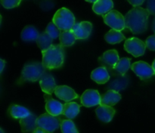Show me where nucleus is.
Returning <instances> with one entry per match:
<instances>
[{
	"mask_svg": "<svg viewBox=\"0 0 155 133\" xmlns=\"http://www.w3.org/2000/svg\"><path fill=\"white\" fill-rule=\"evenodd\" d=\"M33 133H51V132H49V131L43 129V128H40V127H37V128H36V129L33 131Z\"/></svg>",
	"mask_w": 155,
	"mask_h": 133,
	"instance_id": "33",
	"label": "nucleus"
},
{
	"mask_svg": "<svg viewBox=\"0 0 155 133\" xmlns=\"http://www.w3.org/2000/svg\"><path fill=\"white\" fill-rule=\"evenodd\" d=\"M152 67H153V69H154V73H155V60H154V62H153V63H152Z\"/></svg>",
	"mask_w": 155,
	"mask_h": 133,
	"instance_id": "37",
	"label": "nucleus"
},
{
	"mask_svg": "<svg viewBox=\"0 0 155 133\" xmlns=\"http://www.w3.org/2000/svg\"><path fill=\"white\" fill-rule=\"evenodd\" d=\"M116 110L110 106L100 105L95 110V113L99 120L103 122H109L112 120Z\"/></svg>",
	"mask_w": 155,
	"mask_h": 133,
	"instance_id": "13",
	"label": "nucleus"
},
{
	"mask_svg": "<svg viewBox=\"0 0 155 133\" xmlns=\"http://www.w3.org/2000/svg\"><path fill=\"white\" fill-rule=\"evenodd\" d=\"M36 117L34 114L31 113L29 116L20 119V125L21 127V131L24 133L33 132L35 129L37 128L36 124Z\"/></svg>",
	"mask_w": 155,
	"mask_h": 133,
	"instance_id": "19",
	"label": "nucleus"
},
{
	"mask_svg": "<svg viewBox=\"0 0 155 133\" xmlns=\"http://www.w3.org/2000/svg\"><path fill=\"white\" fill-rule=\"evenodd\" d=\"M8 114L14 119H23L31 114L30 110L23 106L11 104L8 109Z\"/></svg>",
	"mask_w": 155,
	"mask_h": 133,
	"instance_id": "17",
	"label": "nucleus"
},
{
	"mask_svg": "<svg viewBox=\"0 0 155 133\" xmlns=\"http://www.w3.org/2000/svg\"><path fill=\"white\" fill-rule=\"evenodd\" d=\"M60 128L62 133H79L75 124L71 119H63Z\"/></svg>",
	"mask_w": 155,
	"mask_h": 133,
	"instance_id": "27",
	"label": "nucleus"
},
{
	"mask_svg": "<svg viewBox=\"0 0 155 133\" xmlns=\"http://www.w3.org/2000/svg\"><path fill=\"white\" fill-rule=\"evenodd\" d=\"M45 73H46V69L42 63L33 62V63H27L23 68L18 84H23L27 81L36 82L38 80L39 81Z\"/></svg>",
	"mask_w": 155,
	"mask_h": 133,
	"instance_id": "3",
	"label": "nucleus"
},
{
	"mask_svg": "<svg viewBox=\"0 0 155 133\" xmlns=\"http://www.w3.org/2000/svg\"><path fill=\"white\" fill-rule=\"evenodd\" d=\"M0 65H1V66H0V73H2L3 69L5 67V61L3 59H0Z\"/></svg>",
	"mask_w": 155,
	"mask_h": 133,
	"instance_id": "34",
	"label": "nucleus"
},
{
	"mask_svg": "<svg viewBox=\"0 0 155 133\" xmlns=\"http://www.w3.org/2000/svg\"><path fill=\"white\" fill-rule=\"evenodd\" d=\"M131 69L135 73V74L142 80L148 79L155 74L152 66H150L147 62L142 60L133 63L131 65Z\"/></svg>",
	"mask_w": 155,
	"mask_h": 133,
	"instance_id": "8",
	"label": "nucleus"
},
{
	"mask_svg": "<svg viewBox=\"0 0 155 133\" xmlns=\"http://www.w3.org/2000/svg\"><path fill=\"white\" fill-rule=\"evenodd\" d=\"M121 100V95L115 90H108L101 96V104L100 105L114 106Z\"/></svg>",
	"mask_w": 155,
	"mask_h": 133,
	"instance_id": "18",
	"label": "nucleus"
},
{
	"mask_svg": "<svg viewBox=\"0 0 155 133\" xmlns=\"http://www.w3.org/2000/svg\"><path fill=\"white\" fill-rule=\"evenodd\" d=\"M131 59L128 58V57H123V58L120 59L119 61L117 62L114 67L113 68L117 73L121 74L122 76H124L127 73V71L129 70L130 68H131Z\"/></svg>",
	"mask_w": 155,
	"mask_h": 133,
	"instance_id": "26",
	"label": "nucleus"
},
{
	"mask_svg": "<svg viewBox=\"0 0 155 133\" xmlns=\"http://www.w3.org/2000/svg\"><path fill=\"white\" fill-rule=\"evenodd\" d=\"M150 13L147 9L134 7L125 15L126 28L129 29L133 34H140L147 30Z\"/></svg>",
	"mask_w": 155,
	"mask_h": 133,
	"instance_id": "1",
	"label": "nucleus"
},
{
	"mask_svg": "<svg viewBox=\"0 0 155 133\" xmlns=\"http://www.w3.org/2000/svg\"><path fill=\"white\" fill-rule=\"evenodd\" d=\"M145 45H146V48H148V49L155 51V34L151 35L147 38L145 41Z\"/></svg>",
	"mask_w": 155,
	"mask_h": 133,
	"instance_id": "30",
	"label": "nucleus"
},
{
	"mask_svg": "<svg viewBox=\"0 0 155 133\" xmlns=\"http://www.w3.org/2000/svg\"><path fill=\"white\" fill-rule=\"evenodd\" d=\"M52 38L45 31L39 34V37L37 38L36 42L39 48L42 51H45L52 45Z\"/></svg>",
	"mask_w": 155,
	"mask_h": 133,
	"instance_id": "25",
	"label": "nucleus"
},
{
	"mask_svg": "<svg viewBox=\"0 0 155 133\" xmlns=\"http://www.w3.org/2000/svg\"><path fill=\"white\" fill-rule=\"evenodd\" d=\"M62 120L63 119L60 116H53L48 113H45L38 116L36 119V124L38 127L52 133L60 128Z\"/></svg>",
	"mask_w": 155,
	"mask_h": 133,
	"instance_id": "5",
	"label": "nucleus"
},
{
	"mask_svg": "<svg viewBox=\"0 0 155 133\" xmlns=\"http://www.w3.org/2000/svg\"><path fill=\"white\" fill-rule=\"evenodd\" d=\"M147 10L150 15H155V0H148L147 1Z\"/></svg>",
	"mask_w": 155,
	"mask_h": 133,
	"instance_id": "31",
	"label": "nucleus"
},
{
	"mask_svg": "<svg viewBox=\"0 0 155 133\" xmlns=\"http://www.w3.org/2000/svg\"><path fill=\"white\" fill-rule=\"evenodd\" d=\"M152 29H153V31L155 33V18L154 19V21H153V24H152Z\"/></svg>",
	"mask_w": 155,
	"mask_h": 133,
	"instance_id": "35",
	"label": "nucleus"
},
{
	"mask_svg": "<svg viewBox=\"0 0 155 133\" xmlns=\"http://www.w3.org/2000/svg\"><path fill=\"white\" fill-rule=\"evenodd\" d=\"M91 79L98 84H104L110 79V75L104 66H100L94 70L91 73Z\"/></svg>",
	"mask_w": 155,
	"mask_h": 133,
	"instance_id": "20",
	"label": "nucleus"
},
{
	"mask_svg": "<svg viewBox=\"0 0 155 133\" xmlns=\"http://www.w3.org/2000/svg\"><path fill=\"white\" fill-rule=\"evenodd\" d=\"M104 23L114 30L121 31L126 28L125 18L118 11L112 10L103 16Z\"/></svg>",
	"mask_w": 155,
	"mask_h": 133,
	"instance_id": "6",
	"label": "nucleus"
},
{
	"mask_svg": "<svg viewBox=\"0 0 155 133\" xmlns=\"http://www.w3.org/2000/svg\"><path fill=\"white\" fill-rule=\"evenodd\" d=\"M92 30V24L89 21H82L74 24L72 29L77 39H86L90 36Z\"/></svg>",
	"mask_w": 155,
	"mask_h": 133,
	"instance_id": "11",
	"label": "nucleus"
},
{
	"mask_svg": "<svg viewBox=\"0 0 155 133\" xmlns=\"http://www.w3.org/2000/svg\"><path fill=\"white\" fill-rule=\"evenodd\" d=\"M39 33L36 27L33 26L28 25L26 26L23 29L22 32L21 33V38L24 42H33L36 41L37 38L39 37Z\"/></svg>",
	"mask_w": 155,
	"mask_h": 133,
	"instance_id": "21",
	"label": "nucleus"
},
{
	"mask_svg": "<svg viewBox=\"0 0 155 133\" xmlns=\"http://www.w3.org/2000/svg\"><path fill=\"white\" fill-rule=\"evenodd\" d=\"M82 104L86 107H94L101 104V96L99 92L94 89H87L80 97Z\"/></svg>",
	"mask_w": 155,
	"mask_h": 133,
	"instance_id": "9",
	"label": "nucleus"
},
{
	"mask_svg": "<svg viewBox=\"0 0 155 133\" xmlns=\"http://www.w3.org/2000/svg\"><path fill=\"white\" fill-rule=\"evenodd\" d=\"M59 39H60V43L62 46L70 47L75 43L77 38L72 30H64V31L61 32Z\"/></svg>",
	"mask_w": 155,
	"mask_h": 133,
	"instance_id": "23",
	"label": "nucleus"
},
{
	"mask_svg": "<svg viewBox=\"0 0 155 133\" xmlns=\"http://www.w3.org/2000/svg\"><path fill=\"white\" fill-rule=\"evenodd\" d=\"M80 105L77 102H66L64 104L63 115L69 119H74L80 113Z\"/></svg>",
	"mask_w": 155,
	"mask_h": 133,
	"instance_id": "22",
	"label": "nucleus"
},
{
	"mask_svg": "<svg viewBox=\"0 0 155 133\" xmlns=\"http://www.w3.org/2000/svg\"><path fill=\"white\" fill-rule=\"evenodd\" d=\"M98 60L101 63H104V64L110 66L111 69L114 67L115 65L120 60L119 54L117 50L110 49L105 51L101 56L98 57Z\"/></svg>",
	"mask_w": 155,
	"mask_h": 133,
	"instance_id": "15",
	"label": "nucleus"
},
{
	"mask_svg": "<svg viewBox=\"0 0 155 133\" xmlns=\"http://www.w3.org/2000/svg\"><path fill=\"white\" fill-rule=\"evenodd\" d=\"M45 32H46L53 39H55L60 36L61 32V31L60 29H59L54 23L50 22L49 24H48V26L46 27Z\"/></svg>",
	"mask_w": 155,
	"mask_h": 133,
	"instance_id": "28",
	"label": "nucleus"
},
{
	"mask_svg": "<svg viewBox=\"0 0 155 133\" xmlns=\"http://www.w3.org/2000/svg\"><path fill=\"white\" fill-rule=\"evenodd\" d=\"M52 22L62 31L72 30L74 24H76L74 15L66 8H61L55 12Z\"/></svg>",
	"mask_w": 155,
	"mask_h": 133,
	"instance_id": "4",
	"label": "nucleus"
},
{
	"mask_svg": "<svg viewBox=\"0 0 155 133\" xmlns=\"http://www.w3.org/2000/svg\"><path fill=\"white\" fill-rule=\"evenodd\" d=\"M86 2H91V3H95V2H97L98 0H86Z\"/></svg>",
	"mask_w": 155,
	"mask_h": 133,
	"instance_id": "36",
	"label": "nucleus"
},
{
	"mask_svg": "<svg viewBox=\"0 0 155 133\" xmlns=\"http://www.w3.org/2000/svg\"><path fill=\"white\" fill-rule=\"evenodd\" d=\"M114 3L112 0H98L92 6V10L95 14L99 15H105L109 11H112Z\"/></svg>",
	"mask_w": 155,
	"mask_h": 133,
	"instance_id": "16",
	"label": "nucleus"
},
{
	"mask_svg": "<svg viewBox=\"0 0 155 133\" xmlns=\"http://www.w3.org/2000/svg\"><path fill=\"white\" fill-rule=\"evenodd\" d=\"M54 95L65 102H71L74 99L79 98V95L72 88L67 86H58L54 91Z\"/></svg>",
	"mask_w": 155,
	"mask_h": 133,
	"instance_id": "12",
	"label": "nucleus"
},
{
	"mask_svg": "<svg viewBox=\"0 0 155 133\" xmlns=\"http://www.w3.org/2000/svg\"><path fill=\"white\" fill-rule=\"evenodd\" d=\"M104 39L106 42L109 44H117L122 42L123 40L125 39V36L121 33V31H118L116 30H109L104 36Z\"/></svg>",
	"mask_w": 155,
	"mask_h": 133,
	"instance_id": "24",
	"label": "nucleus"
},
{
	"mask_svg": "<svg viewBox=\"0 0 155 133\" xmlns=\"http://www.w3.org/2000/svg\"><path fill=\"white\" fill-rule=\"evenodd\" d=\"M41 89L45 94L51 95L55 91L57 85L55 83L54 78L49 73H45L39 80Z\"/></svg>",
	"mask_w": 155,
	"mask_h": 133,
	"instance_id": "14",
	"label": "nucleus"
},
{
	"mask_svg": "<svg viewBox=\"0 0 155 133\" xmlns=\"http://www.w3.org/2000/svg\"><path fill=\"white\" fill-rule=\"evenodd\" d=\"M124 48L128 53L134 57L142 56L145 52L146 45L145 42L136 37H131L127 39L124 43Z\"/></svg>",
	"mask_w": 155,
	"mask_h": 133,
	"instance_id": "7",
	"label": "nucleus"
},
{
	"mask_svg": "<svg viewBox=\"0 0 155 133\" xmlns=\"http://www.w3.org/2000/svg\"><path fill=\"white\" fill-rule=\"evenodd\" d=\"M64 47L52 45L49 48L42 51V63L46 70L61 68L64 62Z\"/></svg>",
	"mask_w": 155,
	"mask_h": 133,
	"instance_id": "2",
	"label": "nucleus"
},
{
	"mask_svg": "<svg viewBox=\"0 0 155 133\" xmlns=\"http://www.w3.org/2000/svg\"><path fill=\"white\" fill-rule=\"evenodd\" d=\"M44 98H45V110L47 113L56 116L63 114V104H61L60 101L54 100L51 97V95L48 94H44Z\"/></svg>",
	"mask_w": 155,
	"mask_h": 133,
	"instance_id": "10",
	"label": "nucleus"
},
{
	"mask_svg": "<svg viewBox=\"0 0 155 133\" xmlns=\"http://www.w3.org/2000/svg\"><path fill=\"white\" fill-rule=\"evenodd\" d=\"M0 133H4V131H3L2 128H0Z\"/></svg>",
	"mask_w": 155,
	"mask_h": 133,
	"instance_id": "38",
	"label": "nucleus"
},
{
	"mask_svg": "<svg viewBox=\"0 0 155 133\" xmlns=\"http://www.w3.org/2000/svg\"><path fill=\"white\" fill-rule=\"evenodd\" d=\"M21 0H1V4L5 8H13L18 7Z\"/></svg>",
	"mask_w": 155,
	"mask_h": 133,
	"instance_id": "29",
	"label": "nucleus"
},
{
	"mask_svg": "<svg viewBox=\"0 0 155 133\" xmlns=\"http://www.w3.org/2000/svg\"><path fill=\"white\" fill-rule=\"evenodd\" d=\"M145 1V0H127V2H129L134 7H139L142 5Z\"/></svg>",
	"mask_w": 155,
	"mask_h": 133,
	"instance_id": "32",
	"label": "nucleus"
}]
</instances>
